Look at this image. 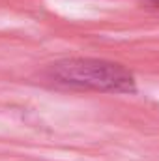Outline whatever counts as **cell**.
<instances>
[{
  "instance_id": "2",
  "label": "cell",
  "mask_w": 159,
  "mask_h": 161,
  "mask_svg": "<svg viewBox=\"0 0 159 161\" xmlns=\"http://www.w3.org/2000/svg\"><path fill=\"white\" fill-rule=\"evenodd\" d=\"M150 2H152V4H154L156 8H159V0H150Z\"/></svg>"
},
{
  "instance_id": "1",
  "label": "cell",
  "mask_w": 159,
  "mask_h": 161,
  "mask_svg": "<svg viewBox=\"0 0 159 161\" xmlns=\"http://www.w3.org/2000/svg\"><path fill=\"white\" fill-rule=\"evenodd\" d=\"M49 79L71 88L111 94L135 92V77L123 66L96 58H66L49 66Z\"/></svg>"
}]
</instances>
